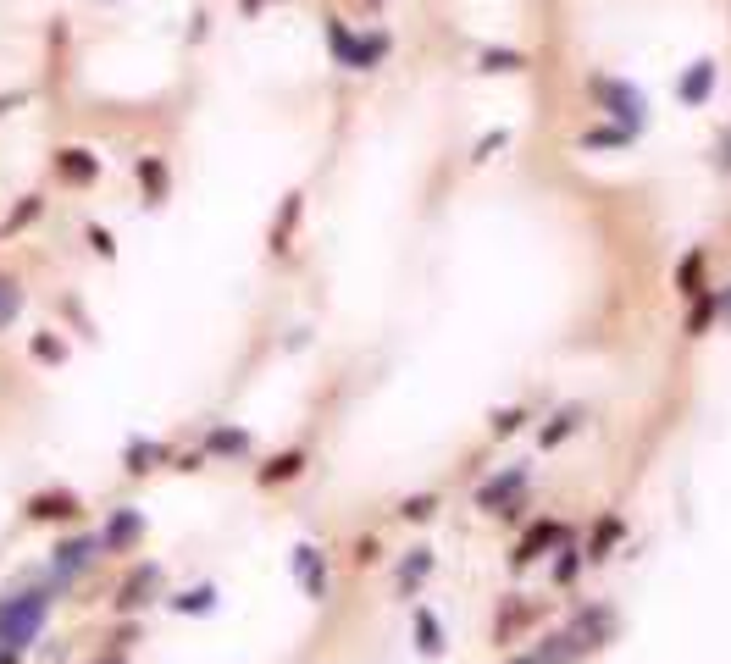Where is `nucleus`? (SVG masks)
Returning a JSON list of instances; mask_svg holds the SVG:
<instances>
[{"instance_id": "f257e3e1", "label": "nucleus", "mask_w": 731, "mask_h": 664, "mask_svg": "<svg viewBox=\"0 0 731 664\" xmlns=\"http://www.w3.org/2000/svg\"><path fill=\"white\" fill-rule=\"evenodd\" d=\"M588 89H593V100H599L604 111H610L615 122H621L626 133H643L648 128V95L643 89H632V83H621V78H588Z\"/></svg>"}, {"instance_id": "f03ea898", "label": "nucleus", "mask_w": 731, "mask_h": 664, "mask_svg": "<svg viewBox=\"0 0 731 664\" xmlns=\"http://www.w3.org/2000/svg\"><path fill=\"white\" fill-rule=\"evenodd\" d=\"M45 604H50L45 593L6 598V604H0V642H6V648H28L34 631H39V620H45Z\"/></svg>"}, {"instance_id": "7ed1b4c3", "label": "nucleus", "mask_w": 731, "mask_h": 664, "mask_svg": "<svg viewBox=\"0 0 731 664\" xmlns=\"http://www.w3.org/2000/svg\"><path fill=\"white\" fill-rule=\"evenodd\" d=\"M56 178L72 183V189H89L100 178V161L89 150H78V144H67V150H56Z\"/></svg>"}, {"instance_id": "20e7f679", "label": "nucleus", "mask_w": 731, "mask_h": 664, "mask_svg": "<svg viewBox=\"0 0 731 664\" xmlns=\"http://www.w3.org/2000/svg\"><path fill=\"white\" fill-rule=\"evenodd\" d=\"M139 532H144L139 515H133V510H117V515H111V526L100 532V548H106V554H122V548L139 543Z\"/></svg>"}, {"instance_id": "39448f33", "label": "nucleus", "mask_w": 731, "mask_h": 664, "mask_svg": "<svg viewBox=\"0 0 731 664\" xmlns=\"http://www.w3.org/2000/svg\"><path fill=\"white\" fill-rule=\"evenodd\" d=\"M78 515V498L72 493H39L28 498V521H72Z\"/></svg>"}, {"instance_id": "423d86ee", "label": "nucleus", "mask_w": 731, "mask_h": 664, "mask_svg": "<svg viewBox=\"0 0 731 664\" xmlns=\"http://www.w3.org/2000/svg\"><path fill=\"white\" fill-rule=\"evenodd\" d=\"M709 89H715V61H693V67H687V78L676 83V95H682L687 106H704Z\"/></svg>"}, {"instance_id": "0eeeda50", "label": "nucleus", "mask_w": 731, "mask_h": 664, "mask_svg": "<svg viewBox=\"0 0 731 664\" xmlns=\"http://www.w3.org/2000/svg\"><path fill=\"white\" fill-rule=\"evenodd\" d=\"M95 554H100V537H72V543L56 548V565H61V570H84Z\"/></svg>"}, {"instance_id": "6e6552de", "label": "nucleus", "mask_w": 731, "mask_h": 664, "mask_svg": "<svg viewBox=\"0 0 731 664\" xmlns=\"http://www.w3.org/2000/svg\"><path fill=\"white\" fill-rule=\"evenodd\" d=\"M139 183H144V200L156 205L161 194H167V161H156V155H144V161H139Z\"/></svg>"}, {"instance_id": "1a4fd4ad", "label": "nucleus", "mask_w": 731, "mask_h": 664, "mask_svg": "<svg viewBox=\"0 0 731 664\" xmlns=\"http://www.w3.org/2000/svg\"><path fill=\"white\" fill-rule=\"evenodd\" d=\"M294 565H300V581H305V587H311V598H322V593H327L322 554H316V548H300V554H294Z\"/></svg>"}, {"instance_id": "9d476101", "label": "nucleus", "mask_w": 731, "mask_h": 664, "mask_svg": "<svg viewBox=\"0 0 731 664\" xmlns=\"http://www.w3.org/2000/svg\"><path fill=\"white\" fill-rule=\"evenodd\" d=\"M549 543H560V526H549V521H543V526H532V532H527V543H521V554H516V565H532V559H538Z\"/></svg>"}, {"instance_id": "9b49d317", "label": "nucleus", "mask_w": 731, "mask_h": 664, "mask_svg": "<svg viewBox=\"0 0 731 664\" xmlns=\"http://www.w3.org/2000/svg\"><path fill=\"white\" fill-rule=\"evenodd\" d=\"M39 211H45V200H34V194H28V200H23V205H17V211H12V216H6V222H0V238H12V233H23V227H28V222H34V216H39Z\"/></svg>"}, {"instance_id": "f8f14e48", "label": "nucleus", "mask_w": 731, "mask_h": 664, "mask_svg": "<svg viewBox=\"0 0 731 664\" xmlns=\"http://www.w3.org/2000/svg\"><path fill=\"white\" fill-rule=\"evenodd\" d=\"M150 587H156V565H144V570H139V576H133V581H128V587H122V598H117V604H122V609H133V604H144V593H150Z\"/></svg>"}, {"instance_id": "ddd939ff", "label": "nucleus", "mask_w": 731, "mask_h": 664, "mask_svg": "<svg viewBox=\"0 0 731 664\" xmlns=\"http://www.w3.org/2000/svg\"><path fill=\"white\" fill-rule=\"evenodd\" d=\"M294 222H300V194H288L283 216H277V227H272V249H288V233H294Z\"/></svg>"}, {"instance_id": "4468645a", "label": "nucleus", "mask_w": 731, "mask_h": 664, "mask_svg": "<svg viewBox=\"0 0 731 664\" xmlns=\"http://www.w3.org/2000/svg\"><path fill=\"white\" fill-rule=\"evenodd\" d=\"M17 310H23V288H17V277H0V327L17 321Z\"/></svg>"}, {"instance_id": "2eb2a0df", "label": "nucleus", "mask_w": 731, "mask_h": 664, "mask_svg": "<svg viewBox=\"0 0 731 664\" xmlns=\"http://www.w3.org/2000/svg\"><path fill=\"white\" fill-rule=\"evenodd\" d=\"M300 465H305V454H277L261 471V482H288V476H300Z\"/></svg>"}, {"instance_id": "dca6fc26", "label": "nucleus", "mask_w": 731, "mask_h": 664, "mask_svg": "<svg viewBox=\"0 0 731 664\" xmlns=\"http://www.w3.org/2000/svg\"><path fill=\"white\" fill-rule=\"evenodd\" d=\"M521 482H527L521 471H510V476H499V482H488V487H482V504H488V510H493V504H504V498L516 493Z\"/></svg>"}, {"instance_id": "f3484780", "label": "nucleus", "mask_w": 731, "mask_h": 664, "mask_svg": "<svg viewBox=\"0 0 731 664\" xmlns=\"http://www.w3.org/2000/svg\"><path fill=\"white\" fill-rule=\"evenodd\" d=\"M482 67L488 72H521L527 61H521V50H482Z\"/></svg>"}, {"instance_id": "a211bd4d", "label": "nucleus", "mask_w": 731, "mask_h": 664, "mask_svg": "<svg viewBox=\"0 0 731 664\" xmlns=\"http://www.w3.org/2000/svg\"><path fill=\"white\" fill-rule=\"evenodd\" d=\"M698 277H704V255H698V249H693V255H687V261H682V272H676V283H682V294H704V288H698Z\"/></svg>"}, {"instance_id": "6ab92c4d", "label": "nucleus", "mask_w": 731, "mask_h": 664, "mask_svg": "<svg viewBox=\"0 0 731 664\" xmlns=\"http://www.w3.org/2000/svg\"><path fill=\"white\" fill-rule=\"evenodd\" d=\"M211 587H194V593H183V598H172V604L183 609V615H205V609H211Z\"/></svg>"}, {"instance_id": "aec40b11", "label": "nucleus", "mask_w": 731, "mask_h": 664, "mask_svg": "<svg viewBox=\"0 0 731 664\" xmlns=\"http://www.w3.org/2000/svg\"><path fill=\"white\" fill-rule=\"evenodd\" d=\"M244 449H250L244 432H211V454H244Z\"/></svg>"}, {"instance_id": "412c9836", "label": "nucleus", "mask_w": 731, "mask_h": 664, "mask_svg": "<svg viewBox=\"0 0 731 664\" xmlns=\"http://www.w3.org/2000/svg\"><path fill=\"white\" fill-rule=\"evenodd\" d=\"M150 460H161L156 443H128V471H150Z\"/></svg>"}, {"instance_id": "4be33fe9", "label": "nucleus", "mask_w": 731, "mask_h": 664, "mask_svg": "<svg viewBox=\"0 0 731 664\" xmlns=\"http://www.w3.org/2000/svg\"><path fill=\"white\" fill-rule=\"evenodd\" d=\"M34 355L39 360H67V344H61V338H50V332H39V338H34Z\"/></svg>"}, {"instance_id": "5701e85b", "label": "nucleus", "mask_w": 731, "mask_h": 664, "mask_svg": "<svg viewBox=\"0 0 731 664\" xmlns=\"http://www.w3.org/2000/svg\"><path fill=\"white\" fill-rule=\"evenodd\" d=\"M416 626H421V648H427V653H444V642H438V620L416 615Z\"/></svg>"}, {"instance_id": "b1692460", "label": "nucleus", "mask_w": 731, "mask_h": 664, "mask_svg": "<svg viewBox=\"0 0 731 664\" xmlns=\"http://www.w3.org/2000/svg\"><path fill=\"white\" fill-rule=\"evenodd\" d=\"M89 244H95V255H106V261L117 255V244H111V233H106V227H89Z\"/></svg>"}, {"instance_id": "393cba45", "label": "nucleus", "mask_w": 731, "mask_h": 664, "mask_svg": "<svg viewBox=\"0 0 731 664\" xmlns=\"http://www.w3.org/2000/svg\"><path fill=\"white\" fill-rule=\"evenodd\" d=\"M427 565H432V559H427V554H416L405 570H399V581H405V587H410V581H421V576H427Z\"/></svg>"}, {"instance_id": "a878e982", "label": "nucleus", "mask_w": 731, "mask_h": 664, "mask_svg": "<svg viewBox=\"0 0 731 664\" xmlns=\"http://www.w3.org/2000/svg\"><path fill=\"white\" fill-rule=\"evenodd\" d=\"M427 515H432V498H410L405 504V521H427Z\"/></svg>"}, {"instance_id": "bb28decb", "label": "nucleus", "mask_w": 731, "mask_h": 664, "mask_svg": "<svg viewBox=\"0 0 731 664\" xmlns=\"http://www.w3.org/2000/svg\"><path fill=\"white\" fill-rule=\"evenodd\" d=\"M709 316H715V299H698V310H693V332H704V327H709Z\"/></svg>"}, {"instance_id": "cd10ccee", "label": "nucleus", "mask_w": 731, "mask_h": 664, "mask_svg": "<svg viewBox=\"0 0 731 664\" xmlns=\"http://www.w3.org/2000/svg\"><path fill=\"white\" fill-rule=\"evenodd\" d=\"M499 144H504V133H488V139H482V144H477V161H488V155H493V150H499Z\"/></svg>"}, {"instance_id": "c85d7f7f", "label": "nucleus", "mask_w": 731, "mask_h": 664, "mask_svg": "<svg viewBox=\"0 0 731 664\" xmlns=\"http://www.w3.org/2000/svg\"><path fill=\"white\" fill-rule=\"evenodd\" d=\"M239 6H244V12H250V17H255V12H261V6H266V0H239Z\"/></svg>"}, {"instance_id": "c756f323", "label": "nucleus", "mask_w": 731, "mask_h": 664, "mask_svg": "<svg viewBox=\"0 0 731 664\" xmlns=\"http://www.w3.org/2000/svg\"><path fill=\"white\" fill-rule=\"evenodd\" d=\"M100 664H122V653H111V659H100Z\"/></svg>"}, {"instance_id": "7c9ffc66", "label": "nucleus", "mask_w": 731, "mask_h": 664, "mask_svg": "<svg viewBox=\"0 0 731 664\" xmlns=\"http://www.w3.org/2000/svg\"><path fill=\"white\" fill-rule=\"evenodd\" d=\"M720 161H726V172H731V150H726V155H720Z\"/></svg>"}, {"instance_id": "2f4dec72", "label": "nucleus", "mask_w": 731, "mask_h": 664, "mask_svg": "<svg viewBox=\"0 0 731 664\" xmlns=\"http://www.w3.org/2000/svg\"><path fill=\"white\" fill-rule=\"evenodd\" d=\"M516 664H532V659H516Z\"/></svg>"}, {"instance_id": "473e14b6", "label": "nucleus", "mask_w": 731, "mask_h": 664, "mask_svg": "<svg viewBox=\"0 0 731 664\" xmlns=\"http://www.w3.org/2000/svg\"><path fill=\"white\" fill-rule=\"evenodd\" d=\"M100 6H111V0H100Z\"/></svg>"}]
</instances>
